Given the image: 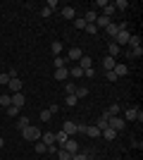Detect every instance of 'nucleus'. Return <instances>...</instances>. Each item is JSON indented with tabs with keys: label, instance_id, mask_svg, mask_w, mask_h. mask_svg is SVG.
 <instances>
[{
	"label": "nucleus",
	"instance_id": "nucleus-14",
	"mask_svg": "<svg viewBox=\"0 0 143 160\" xmlns=\"http://www.w3.org/2000/svg\"><path fill=\"white\" fill-rule=\"evenodd\" d=\"M62 17L69 19V22H74L76 19V10H74V7H62Z\"/></svg>",
	"mask_w": 143,
	"mask_h": 160
},
{
	"label": "nucleus",
	"instance_id": "nucleus-43",
	"mask_svg": "<svg viewBox=\"0 0 143 160\" xmlns=\"http://www.w3.org/2000/svg\"><path fill=\"white\" fill-rule=\"evenodd\" d=\"M105 79L107 81H117V77H115V72H105Z\"/></svg>",
	"mask_w": 143,
	"mask_h": 160
},
{
	"label": "nucleus",
	"instance_id": "nucleus-19",
	"mask_svg": "<svg viewBox=\"0 0 143 160\" xmlns=\"http://www.w3.org/2000/svg\"><path fill=\"white\" fill-rule=\"evenodd\" d=\"M136 112H138V108H129L124 112V122H136Z\"/></svg>",
	"mask_w": 143,
	"mask_h": 160
},
{
	"label": "nucleus",
	"instance_id": "nucleus-32",
	"mask_svg": "<svg viewBox=\"0 0 143 160\" xmlns=\"http://www.w3.org/2000/svg\"><path fill=\"white\" fill-rule=\"evenodd\" d=\"M36 153H48V146H45V143H43V141H36Z\"/></svg>",
	"mask_w": 143,
	"mask_h": 160
},
{
	"label": "nucleus",
	"instance_id": "nucleus-25",
	"mask_svg": "<svg viewBox=\"0 0 143 160\" xmlns=\"http://www.w3.org/2000/svg\"><path fill=\"white\" fill-rule=\"evenodd\" d=\"M43 143H45V146H53L55 143V132H45L43 134Z\"/></svg>",
	"mask_w": 143,
	"mask_h": 160
},
{
	"label": "nucleus",
	"instance_id": "nucleus-37",
	"mask_svg": "<svg viewBox=\"0 0 143 160\" xmlns=\"http://www.w3.org/2000/svg\"><path fill=\"white\" fill-rule=\"evenodd\" d=\"M57 158H60V160H72V155H69L64 148H60V151H57Z\"/></svg>",
	"mask_w": 143,
	"mask_h": 160
},
{
	"label": "nucleus",
	"instance_id": "nucleus-26",
	"mask_svg": "<svg viewBox=\"0 0 143 160\" xmlns=\"http://www.w3.org/2000/svg\"><path fill=\"white\" fill-rule=\"evenodd\" d=\"M0 105H2V108H10V105H12V96H10V93H2V96H0Z\"/></svg>",
	"mask_w": 143,
	"mask_h": 160
},
{
	"label": "nucleus",
	"instance_id": "nucleus-28",
	"mask_svg": "<svg viewBox=\"0 0 143 160\" xmlns=\"http://www.w3.org/2000/svg\"><path fill=\"white\" fill-rule=\"evenodd\" d=\"M74 96H76V98H79V100H81V98H86V96H88V88H86V86H76Z\"/></svg>",
	"mask_w": 143,
	"mask_h": 160
},
{
	"label": "nucleus",
	"instance_id": "nucleus-38",
	"mask_svg": "<svg viewBox=\"0 0 143 160\" xmlns=\"http://www.w3.org/2000/svg\"><path fill=\"white\" fill-rule=\"evenodd\" d=\"M0 84H2V86L10 84V74H7V72H0Z\"/></svg>",
	"mask_w": 143,
	"mask_h": 160
},
{
	"label": "nucleus",
	"instance_id": "nucleus-16",
	"mask_svg": "<svg viewBox=\"0 0 143 160\" xmlns=\"http://www.w3.org/2000/svg\"><path fill=\"white\" fill-rule=\"evenodd\" d=\"M100 136H102L105 141H115V139H117V132L107 127V129H102V132H100Z\"/></svg>",
	"mask_w": 143,
	"mask_h": 160
},
{
	"label": "nucleus",
	"instance_id": "nucleus-44",
	"mask_svg": "<svg viewBox=\"0 0 143 160\" xmlns=\"http://www.w3.org/2000/svg\"><path fill=\"white\" fill-rule=\"evenodd\" d=\"M57 151H60V148L55 146V143H53V146H48V153H53V155H57Z\"/></svg>",
	"mask_w": 143,
	"mask_h": 160
},
{
	"label": "nucleus",
	"instance_id": "nucleus-35",
	"mask_svg": "<svg viewBox=\"0 0 143 160\" xmlns=\"http://www.w3.org/2000/svg\"><path fill=\"white\" fill-rule=\"evenodd\" d=\"M50 117H53V112H50V110H41V122H50Z\"/></svg>",
	"mask_w": 143,
	"mask_h": 160
},
{
	"label": "nucleus",
	"instance_id": "nucleus-3",
	"mask_svg": "<svg viewBox=\"0 0 143 160\" xmlns=\"http://www.w3.org/2000/svg\"><path fill=\"white\" fill-rule=\"evenodd\" d=\"M124 124H126V122H124L122 117H119V115H112V117L107 120V127H110V129H115L117 134H119V132L124 129Z\"/></svg>",
	"mask_w": 143,
	"mask_h": 160
},
{
	"label": "nucleus",
	"instance_id": "nucleus-6",
	"mask_svg": "<svg viewBox=\"0 0 143 160\" xmlns=\"http://www.w3.org/2000/svg\"><path fill=\"white\" fill-rule=\"evenodd\" d=\"M62 148H64V151H67L69 155H74V153H79V141L69 139V141H67V143H64V146H62Z\"/></svg>",
	"mask_w": 143,
	"mask_h": 160
},
{
	"label": "nucleus",
	"instance_id": "nucleus-22",
	"mask_svg": "<svg viewBox=\"0 0 143 160\" xmlns=\"http://www.w3.org/2000/svg\"><path fill=\"white\" fill-rule=\"evenodd\" d=\"M112 7H115V10H119V12H124V10H129V0H115V2H112Z\"/></svg>",
	"mask_w": 143,
	"mask_h": 160
},
{
	"label": "nucleus",
	"instance_id": "nucleus-2",
	"mask_svg": "<svg viewBox=\"0 0 143 160\" xmlns=\"http://www.w3.org/2000/svg\"><path fill=\"white\" fill-rule=\"evenodd\" d=\"M129 38H131V33H129V29H119V31H117V36L112 41H115L117 46L122 48V46H129Z\"/></svg>",
	"mask_w": 143,
	"mask_h": 160
},
{
	"label": "nucleus",
	"instance_id": "nucleus-4",
	"mask_svg": "<svg viewBox=\"0 0 143 160\" xmlns=\"http://www.w3.org/2000/svg\"><path fill=\"white\" fill-rule=\"evenodd\" d=\"M7 88H10V93H19V91H24V81L19 77H12L10 84H7Z\"/></svg>",
	"mask_w": 143,
	"mask_h": 160
},
{
	"label": "nucleus",
	"instance_id": "nucleus-45",
	"mask_svg": "<svg viewBox=\"0 0 143 160\" xmlns=\"http://www.w3.org/2000/svg\"><path fill=\"white\" fill-rule=\"evenodd\" d=\"M48 110H50V112H53V115H55V112H57V110H60V105H57V103H53V105L48 108Z\"/></svg>",
	"mask_w": 143,
	"mask_h": 160
},
{
	"label": "nucleus",
	"instance_id": "nucleus-21",
	"mask_svg": "<svg viewBox=\"0 0 143 160\" xmlns=\"http://www.w3.org/2000/svg\"><path fill=\"white\" fill-rule=\"evenodd\" d=\"M86 136H91V139H98V136H100V129L95 127V124H91V127H86Z\"/></svg>",
	"mask_w": 143,
	"mask_h": 160
},
{
	"label": "nucleus",
	"instance_id": "nucleus-8",
	"mask_svg": "<svg viewBox=\"0 0 143 160\" xmlns=\"http://www.w3.org/2000/svg\"><path fill=\"white\" fill-rule=\"evenodd\" d=\"M81 58H83V50H81V48H69V53H67V60H81Z\"/></svg>",
	"mask_w": 143,
	"mask_h": 160
},
{
	"label": "nucleus",
	"instance_id": "nucleus-29",
	"mask_svg": "<svg viewBox=\"0 0 143 160\" xmlns=\"http://www.w3.org/2000/svg\"><path fill=\"white\" fill-rule=\"evenodd\" d=\"M76 103H79V98H76L74 93H72V96H64V105H69V108H74Z\"/></svg>",
	"mask_w": 143,
	"mask_h": 160
},
{
	"label": "nucleus",
	"instance_id": "nucleus-20",
	"mask_svg": "<svg viewBox=\"0 0 143 160\" xmlns=\"http://www.w3.org/2000/svg\"><path fill=\"white\" fill-rule=\"evenodd\" d=\"M95 19H98V12H95V10H88V12L83 14V22H86V24H95Z\"/></svg>",
	"mask_w": 143,
	"mask_h": 160
},
{
	"label": "nucleus",
	"instance_id": "nucleus-36",
	"mask_svg": "<svg viewBox=\"0 0 143 160\" xmlns=\"http://www.w3.org/2000/svg\"><path fill=\"white\" fill-rule=\"evenodd\" d=\"M107 112H110V117H112V115H119V103H112V105L107 108Z\"/></svg>",
	"mask_w": 143,
	"mask_h": 160
},
{
	"label": "nucleus",
	"instance_id": "nucleus-23",
	"mask_svg": "<svg viewBox=\"0 0 143 160\" xmlns=\"http://www.w3.org/2000/svg\"><path fill=\"white\" fill-rule=\"evenodd\" d=\"M79 67H81V69H91V67H93V60H91L88 55H83L81 60H79Z\"/></svg>",
	"mask_w": 143,
	"mask_h": 160
},
{
	"label": "nucleus",
	"instance_id": "nucleus-7",
	"mask_svg": "<svg viewBox=\"0 0 143 160\" xmlns=\"http://www.w3.org/2000/svg\"><path fill=\"white\" fill-rule=\"evenodd\" d=\"M10 96H12V105L21 110V108H24V91H19V93H10Z\"/></svg>",
	"mask_w": 143,
	"mask_h": 160
},
{
	"label": "nucleus",
	"instance_id": "nucleus-34",
	"mask_svg": "<svg viewBox=\"0 0 143 160\" xmlns=\"http://www.w3.org/2000/svg\"><path fill=\"white\" fill-rule=\"evenodd\" d=\"M29 124H31V122H29V117H19V120H17V127H19V132L24 127H29Z\"/></svg>",
	"mask_w": 143,
	"mask_h": 160
},
{
	"label": "nucleus",
	"instance_id": "nucleus-10",
	"mask_svg": "<svg viewBox=\"0 0 143 160\" xmlns=\"http://www.w3.org/2000/svg\"><path fill=\"white\" fill-rule=\"evenodd\" d=\"M107 120H110V112L105 110V112H102L100 117H98V122H95V127L100 129V132H102V129H107Z\"/></svg>",
	"mask_w": 143,
	"mask_h": 160
},
{
	"label": "nucleus",
	"instance_id": "nucleus-31",
	"mask_svg": "<svg viewBox=\"0 0 143 160\" xmlns=\"http://www.w3.org/2000/svg\"><path fill=\"white\" fill-rule=\"evenodd\" d=\"M5 112L10 115V117H19V108H14V105H10V108H5Z\"/></svg>",
	"mask_w": 143,
	"mask_h": 160
},
{
	"label": "nucleus",
	"instance_id": "nucleus-46",
	"mask_svg": "<svg viewBox=\"0 0 143 160\" xmlns=\"http://www.w3.org/2000/svg\"><path fill=\"white\" fill-rule=\"evenodd\" d=\"M41 17H50V10H48V7H41Z\"/></svg>",
	"mask_w": 143,
	"mask_h": 160
},
{
	"label": "nucleus",
	"instance_id": "nucleus-33",
	"mask_svg": "<svg viewBox=\"0 0 143 160\" xmlns=\"http://www.w3.org/2000/svg\"><path fill=\"white\" fill-rule=\"evenodd\" d=\"M72 24H74L76 29H81V31H83V29H86V22H83V17H76V19L72 22Z\"/></svg>",
	"mask_w": 143,
	"mask_h": 160
},
{
	"label": "nucleus",
	"instance_id": "nucleus-17",
	"mask_svg": "<svg viewBox=\"0 0 143 160\" xmlns=\"http://www.w3.org/2000/svg\"><path fill=\"white\" fill-rule=\"evenodd\" d=\"M67 69H69V77H74V79H81V77H83V69H81L79 65H74V67H67Z\"/></svg>",
	"mask_w": 143,
	"mask_h": 160
},
{
	"label": "nucleus",
	"instance_id": "nucleus-5",
	"mask_svg": "<svg viewBox=\"0 0 143 160\" xmlns=\"http://www.w3.org/2000/svg\"><path fill=\"white\" fill-rule=\"evenodd\" d=\"M62 132H64V134L69 136V139H72V136L76 134V122H72V120H64V122H62Z\"/></svg>",
	"mask_w": 143,
	"mask_h": 160
},
{
	"label": "nucleus",
	"instance_id": "nucleus-13",
	"mask_svg": "<svg viewBox=\"0 0 143 160\" xmlns=\"http://www.w3.org/2000/svg\"><path fill=\"white\" fill-rule=\"evenodd\" d=\"M112 72H115V77L119 79V77H126V74H129V67H126V65H119V62H117Z\"/></svg>",
	"mask_w": 143,
	"mask_h": 160
},
{
	"label": "nucleus",
	"instance_id": "nucleus-12",
	"mask_svg": "<svg viewBox=\"0 0 143 160\" xmlns=\"http://www.w3.org/2000/svg\"><path fill=\"white\" fill-rule=\"evenodd\" d=\"M110 24H112V19H110V17H105V14H98V19H95V27H98V29H107L110 27Z\"/></svg>",
	"mask_w": 143,
	"mask_h": 160
},
{
	"label": "nucleus",
	"instance_id": "nucleus-27",
	"mask_svg": "<svg viewBox=\"0 0 143 160\" xmlns=\"http://www.w3.org/2000/svg\"><path fill=\"white\" fill-rule=\"evenodd\" d=\"M50 50H53V55L57 58V55L62 53V43H60V41H53V43H50Z\"/></svg>",
	"mask_w": 143,
	"mask_h": 160
},
{
	"label": "nucleus",
	"instance_id": "nucleus-9",
	"mask_svg": "<svg viewBox=\"0 0 143 160\" xmlns=\"http://www.w3.org/2000/svg\"><path fill=\"white\" fill-rule=\"evenodd\" d=\"M115 65H117L115 58H110V55H105V58H102V69H105V72H112V69H115Z\"/></svg>",
	"mask_w": 143,
	"mask_h": 160
},
{
	"label": "nucleus",
	"instance_id": "nucleus-15",
	"mask_svg": "<svg viewBox=\"0 0 143 160\" xmlns=\"http://www.w3.org/2000/svg\"><path fill=\"white\" fill-rule=\"evenodd\" d=\"M55 79H57V81H67V79H69V69H67V67L55 69Z\"/></svg>",
	"mask_w": 143,
	"mask_h": 160
},
{
	"label": "nucleus",
	"instance_id": "nucleus-1",
	"mask_svg": "<svg viewBox=\"0 0 143 160\" xmlns=\"http://www.w3.org/2000/svg\"><path fill=\"white\" fill-rule=\"evenodd\" d=\"M21 136H24V141H38L41 139V129L34 127V124H29V127L21 129Z\"/></svg>",
	"mask_w": 143,
	"mask_h": 160
},
{
	"label": "nucleus",
	"instance_id": "nucleus-30",
	"mask_svg": "<svg viewBox=\"0 0 143 160\" xmlns=\"http://www.w3.org/2000/svg\"><path fill=\"white\" fill-rule=\"evenodd\" d=\"M117 10L115 7H112V2H107V7H102V14H105V17H110V19H112V14H115Z\"/></svg>",
	"mask_w": 143,
	"mask_h": 160
},
{
	"label": "nucleus",
	"instance_id": "nucleus-41",
	"mask_svg": "<svg viewBox=\"0 0 143 160\" xmlns=\"http://www.w3.org/2000/svg\"><path fill=\"white\" fill-rule=\"evenodd\" d=\"M83 77H86V79H93V77H95V69H93V67H91V69H83Z\"/></svg>",
	"mask_w": 143,
	"mask_h": 160
},
{
	"label": "nucleus",
	"instance_id": "nucleus-18",
	"mask_svg": "<svg viewBox=\"0 0 143 160\" xmlns=\"http://www.w3.org/2000/svg\"><path fill=\"white\" fill-rule=\"evenodd\" d=\"M67 141H69V136H67V134H64V132H62V129H60V132H57V134H55V143H57V146H64Z\"/></svg>",
	"mask_w": 143,
	"mask_h": 160
},
{
	"label": "nucleus",
	"instance_id": "nucleus-42",
	"mask_svg": "<svg viewBox=\"0 0 143 160\" xmlns=\"http://www.w3.org/2000/svg\"><path fill=\"white\" fill-rule=\"evenodd\" d=\"M83 31H88V33H98V27H95V24H86V29H83Z\"/></svg>",
	"mask_w": 143,
	"mask_h": 160
},
{
	"label": "nucleus",
	"instance_id": "nucleus-11",
	"mask_svg": "<svg viewBox=\"0 0 143 160\" xmlns=\"http://www.w3.org/2000/svg\"><path fill=\"white\" fill-rule=\"evenodd\" d=\"M119 53H122V48L117 46L115 41H110V43H107V55H110V58H115V60H117V55H119Z\"/></svg>",
	"mask_w": 143,
	"mask_h": 160
},
{
	"label": "nucleus",
	"instance_id": "nucleus-40",
	"mask_svg": "<svg viewBox=\"0 0 143 160\" xmlns=\"http://www.w3.org/2000/svg\"><path fill=\"white\" fill-rule=\"evenodd\" d=\"M72 160H88V153H74Z\"/></svg>",
	"mask_w": 143,
	"mask_h": 160
},
{
	"label": "nucleus",
	"instance_id": "nucleus-39",
	"mask_svg": "<svg viewBox=\"0 0 143 160\" xmlns=\"http://www.w3.org/2000/svg\"><path fill=\"white\" fill-rule=\"evenodd\" d=\"M64 91H67V96H72L76 91V84H64Z\"/></svg>",
	"mask_w": 143,
	"mask_h": 160
},
{
	"label": "nucleus",
	"instance_id": "nucleus-47",
	"mask_svg": "<svg viewBox=\"0 0 143 160\" xmlns=\"http://www.w3.org/2000/svg\"><path fill=\"white\" fill-rule=\"evenodd\" d=\"M2 146H5V139H2V136H0V148H2Z\"/></svg>",
	"mask_w": 143,
	"mask_h": 160
},
{
	"label": "nucleus",
	"instance_id": "nucleus-24",
	"mask_svg": "<svg viewBox=\"0 0 143 160\" xmlns=\"http://www.w3.org/2000/svg\"><path fill=\"white\" fill-rule=\"evenodd\" d=\"M53 65H55V69H62V67H67V58H62V55H57L53 60Z\"/></svg>",
	"mask_w": 143,
	"mask_h": 160
}]
</instances>
